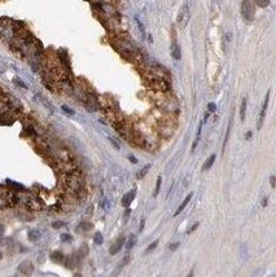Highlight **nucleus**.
I'll return each mask as SVG.
<instances>
[{
    "label": "nucleus",
    "instance_id": "nucleus-1",
    "mask_svg": "<svg viewBox=\"0 0 276 277\" xmlns=\"http://www.w3.org/2000/svg\"><path fill=\"white\" fill-rule=\"evenodd\" d=\"M189 20H191V9H189L188 4H184V5L180 8V11H179L176 22L180 27H186V26L188 25Z\"/></svg>",
    "mask_w": 276,
    "mask_h": 277
},
{
    "label": "nucleus",
    "instance_id": "nucleus-2",
    "mask_svg": "<svg viewBox=\"0 0 276 277\" xmlns=\"http://www.w3.org/2000/svg\"><path fill=\"white\" fill-rule=\"evenodd\" d=\"M241 12L244 18L248 21H253L254 13H255V8H254V3L251 0H244L241 4Z\"/></svg>",
    "mask_w": 276,
    "mask_h": 277
},
{
    "label": "nucleus",
    "instance_id": "nucleus-3",
    "mask_svg": "<svg viewBox=\"0 0 276 277\" xmlns=\"http://www.w3.org/2000/svg\"><path fill=\"white\" fill-rule=\"evenodd\" d=\"M270 91L266 93V98H265V102H263V106L261 109V113H259V119H258V130L262 128V124H263V120H265L266 117V112H267V106H268V100H270Z\"/></svg>",
    "mask_w": 276,
    "mask_h": 277
},
{
    "label": "nucleus",
    "instance_id": "nucleus-4",
    "mask_svg": "<svg viewBox=\"0 0 276 277\" xmlns=\"http://www.w3.org/2000/svg\"><path fill=\"white\" fill-rule=\"evenodd\" d=\"M123 244H124V237H123V236H121V237L117 238L116 242H114V244L110 246V249H109L110 255H116L118 251H121V249H122V246H123Z\"/></svg>",
    "mask_w": 276,
    "mask_h": 277
},
{
    "label": "nucleus",
    "instance_id": "nucleus-5",
    "mask_svg": "<svg viewBox=\"0 0 276 277\" xmlns=\"http://www.w3.org/2000/svg\"><path fill=\"white\" fill-rule=\"evenodd\" d=\"M18 271H20L22 274H25V276H30V274L33 273V271H34V266L31 264V262L26 260V262H23V263H21V266L18 267Z\"/></svg>",
    "mask_w": 276,
    "mask_h": 277
},
{
    "label": "nucleus",
    "instance_id": "nucleus-6",
    "mask_svg": "<svg viewBox=\"0 0 276 277\" xmlns=\"http://www.w3.org/2000/svg\"><path fill=\"white\" fill-rule=\"evenodd\" d=\"M135 190H131V192H128V193H126L124 194V197L122 198V205H123L124 207H128L130 206V203L132 202V199H134V197H135Z\"/></svg>",
    "mask_w": 276,
    "mask_h": 277
},
{
    "label": "nucleus",
    "instance_id": "nucleus-7",
    "mask_svg": "<svg viewBox=\"0 0 276 277\" xmlns=\"http://www.w3.org/2000/svg\"><path fill=\"white\" fill-rule=\"evenodd\" d=\"M171 56H172V58H175V60L182 58V49L176 43H174V44L171 45Z\"/></svg>",
    "mask_w": 276,
    "mask_h": 277
},
{
    "label": "nucleus",
    "instance_id": "nucleus-8",
    "mask_svg": "<svg viewBox=\"0 0 276 277\" xmlns=\"http://www.w3.org/2000/svg\"><path fill=\"white\" fill-rule=\"evenodd\" d=\"M192 196H193V193H189V194H188V196H187V197H186V198H184V201H183V203H182V205H180V206L178 207V210H176V211H175V214H174V215H175V216H178V215H179V214H182V211H183V210H184V209H186V206H187V205H188V202H189V201H191V198H192Z\"/></svg>",
    "mask_w": 276,
    "mask_h": 277
},
{
    "label": "nucleus",
    "instance_id": "nucleus-9",
    "mask_svg": "<svg viewBox=\"0 0 276 277\" xmlns=\"http://www.w3.org/2000/svg\"><path fill=\"white\" fill-rule=\"evenodd\" d=\"M215 158H217V155L215 154H211L210 157L207 158V159L205 161V163H204V166H202V171H207V170H210L211 168V166L214 165V162H215Z\"/></svg>",
    "mask_w": 276,
    "mask_h": 277
},
{
    "label": "nucleus",
    "instance_id": "nucleus-10",
    "mask_svg": "<svg viewBox=\"0 0 276 277\" xmlns=\"http://www.w3.org/2000/svg\"><path fill=\"white\" fill-rule=\"evenodd\" d=\"M51 259H52V262H55V263H62L65 256L61 251H53L51 254Z\"/></svg>",
    "mask_w": 276,
    "mask_h": 277
},
{
    "label": "nucleus",
    "instance_id": "nucleus-11",
    "mask_svg": "<svg viewBox=\"0 0 276 277\" xmlns=\"http://www.w3.org/2000/svg\"><path fill=\"white\" fill-rule=\"evenodd\" d=\"M128 262H130V256H128V255H126V256H124L123 259H122V262H121V263L118 264V267H117V269H116V271H114V273H113V277H116L117 274L119 273V271H122V268H123L124 266H127V264H128Z\"/></svg>",
    "mask_w": 276,
    "mask_h": 277
},
{
    "label": "nucleus",
    "instance_id": "nucleus-12",
    "mask_svg": "<svg viewBox=\"0 0 276 277\" xmlns=\"http://www.w3.org/2000/svg\"><path fill=\"white\" fill-rule=\"evenodd\" d=\"M29 240L31 241V242H37L38 240H40V232L37 229H31L30 232H29Z\"/></svg>",
    "mask_w": 276,
    "mask_h": 277
},
{
    "label": "nucleus",
    "instance_id": "nucleus-13",
    "mask_svg": "<svg viewBox=\"0 0 276 277\" xmlns=\"http://www.w3.org/2000/svg\"><path fill=\"white\" fill-rule=\"evenodd\" d=\"M202 123H204V122H201V123H200V126H198L197 135H196V139H194V143H193V145H192V149H191L192 151H193L194 149H196V146H197L198 141H200V139H201V130H202Z\"/></svg>",
    "mask_w": 276,
    "mask_h": 277
},
{
    "label": "nucleus",
    "instance_id": "nucleus-14",
    "mask_svg": "<svg viewBox=\"0 0 276 277\" xmlns=\"http://www.w3.org/2000/svg\"><path fill=\"white\" fill-rule=\"evenodd\" d=\"M245 112H246V98H244L241 102V108H240V119L242 122L245 120Z\"/></svg>",
    "mask_w": 276,
    "mask_h": 277
},
{
    "label": "nucleus",
    "instance_id": "nucleus-15",
    "mask_svg": "<svg viewBox=\"0 0 276 277\" xmlns=\"http://www.w3.org/2000/svg\"><path fill=\"white\" fill-rule=\"evenodd\" d=\"M136 241H138V237H136V234H131L128 238V242H127V249H132L134 246L136 245Z\"/></svg>",
    "mask_w": 276,
    "mask_h": 277
},
{
    "label": "nucleus",
    "instance_id": "nucleus-16",
    "mask_svg": "<svg viewBox=\"0 0 276 277\" xmlns=\"http://www.w3.org/2000/svg\"><path fill=\"white\" fill-rule=\"evenodd\" d=\"M231 127H232V120H229L228 127H227V132H225L224 143H223V153H224V149H225V145H227V141H228V139H229V134H231Z\"/></svg>",
    "mask_w": 276,
    "mask_h": 277
},
{
    "label": "nucleus",
    "instance_id": "nucleus-17",
    "mask_svg": "<svg viewBox=\"0 0 276 277\" xmlns=\"http://www.w3.org/2000/svg\"><path fill=\"white\" fill-rule=\"evenodd\" d=\"M149 168H150V165H145V166H144V167L141 168L140 171H139V174H138V177H139V179H141V177L145 176V175H147V172L149 171Z\"/></svg>",
    "mask_w": 276,
    "mask_h": 277
},
{
    "label": "nucleus",
    "instance_id": "nucleus-18",
    "mask_svg": "<svg viewBox=\"0 0 276 277\" xmlns=\"http://www.w3.org/2000/svg\"><path fill=\"white\" fill-rule=\"evenodd\" d=\"M254 3L261 8H266V7L270 5V0H254Z\"/></svg>",
    "mask_w": 276,
    "mask_h": 277
},
{
    "label": "nucleus",
    "instance_id": "nucleus-19",
    "mask_svg": "<svg viewBox=\"0 0 276 277\" xmlns=\"http://www.w3.org/2000/svg\"><path fill=\"white\" fill-rule=\"evenodd\" d=\"M93 241H95V244L97 245H101L102 244V241H104V238H102V234L100 232H97L95 234V237H93Z\"/></svg>",
    "mask_w": 276,
    "mask_h": 277
},
{
    "label": "nucleus",
    "instance_id": "nucleus-20",
    "mask_svg": "<svg viewBox=\"0 0 276 277\" xmlns=\"http://www.w3.org/2000/svg\"><path fill=\"white\" fill-rule=\"evenodd\" d=\"M158 242H160V241H158V240H156V241H154V242H153V244H150V245H149V246H148V249H147V250H145V254H148V252H150V251H153V250H154V249H156V247H157V245H158Z\"/></svg>",
    "mask_w": 276,
    "mask_h": 277
},
{
    "label": "nucleus",
    "instance_id": "nucleus-21",
    "mask_svg": "<svg viewBox=\"0 0 276 277\" xmlns=\"http://www.w3.org/2000/svg\"><path fill=\"white\" fill-rule=\"evenodd\" d=\"M78 229L91 231V229H92V224H91V223H82V224H80V227H79Z\"/></svg>",
    "mask_w": 276,
    "mask_h": 277
},
{
    "label": "nucleus",
    "instance_id": "nucleus-22",
    "mask_svg": "<svg viewBox=\"0 0 276 277\" xmlns=\"http://www.w3.org/2000/svg\"><path fill=\"white\" fill-rule=\"evenodd\" d=\"M161 181H162V177H161V176H158V177H157V184H156V189H154V196H157V194L160 193Z\"/></svg>",
    "mask_w": 276,
    "mask_h": 277
},
{
    "label": "nucleus",
    "instance_id": "nucleus-23",
    "mask_svg": "<svg viewBox=\"0 0 276 277\" xmlns=\"http://www.w3.org/2000/svg\"><path fill=\"white\" fill-rule=\"evenodd\" d=\"M52 227L55 228V229H57V228H61V227H65V223L64 221H55L53 224H52Z\"/></svg>",
    "mask_w": 276,
    "mask_h": 277
},
{
    "label": "nucleus",
    "instance_id": "nucleus-24",
    "mask_svg": "<svg viewBox=\"0 0 276 277\" xmlns=\"http://www.w3.org/2000/svg\"><path fill=\"white\" fill-rule=\"evenodd\" d=\"M207 110H209V113H214L215 110H217V106H215V104L214 102H210L207 105Z\"/></svg>",
    "mask_w": 276,
    "mask_h": 277
},
{
    "label": "nucleus",
    "instance_id": "nucleus-25",
    "mask_svg": "<svg viewBox=\"0 0 276 277\" xmlns=\"http://www.w3.org/2000/svg\"><path fill=\"white\" fill-rule=\"evenodd\" d=\"M61 241H64V242H66V241H71V236L64 233V234H61Z\"/></svg>",
    "mask_w": 276,
    "mask_h": 277
},
{
    "label": "nucleus",
    "instance_id": "nucleus-26",
    "mask_svg": "<svg viewBox=\"0 0 276 277\" xmlns=\"http://www.w3.org/2000/svg\"><path fill=\"white\" fill-rule=\"evenodd\" d=\"M198 224H200V223H196V224H194V225H193V227H191V228H189V231H188V234H191L192 232H194V231L197 229V228H198Z\"/></svg>",
    "mask_w": 276,
    "mask_h": 277
},
{
    "label": "nucleus",
    "instance_id": "nucleus-27",
    "mask_svg": "<svg viewBox=\"0 0 276 277\" xmlns=\"http://www.w3.org/2000/svg\"><path fill=\"white\" fill-rule=\"evenodd\" d=\"M62 109H64L66 113H69V114H70V115H73V114H74V112H73V110H71V109H69V108H68V106H65V105H64V106H62Z\"/></svg>",
    "mask_w": 276,
    "mask_h": 277
},
{
    "label": "nucleus",
    "instance_id": "nucleus-28",
    "mask_svg": "<svg viewBox=\"0 0 276 277\" xmlns=\"http://www.w3.org/2000/svg\"><path fill=\"white\" fill-rule=\"evenodd\" d=\"M178 247H179V244H172V245H170V250H171V251H175Z\"/></svg>",
    "mask_w": 276,
    "mask_h": 277
},
{
    "label": "nucleus",
    "instance_id": "nucleus-29",
    "mask_svg": "<svg viewBox=\"0 0 276 277\" xmlns=\"http://www.w3.org/2000/svg\"><path fill=\"white\" fill-rule=\"evenodd\" d=\"M144 224H145V220H144V219H141V221H140V227H139V231H140V232L144 229Z\"/></svg>",
    "mask_w": 276,
    "mask_h": 277
},
{
    "label": "nucleus",
    "instance_id": "nucleus-30",
    "mask_svg": "<svg viewBox=\"0 0 276 277\" xmlns=\"http://www.w3.org/2000/svg\"><path fill=\"white\" fill-rule=\"evenodd\" d=\"M4 232H5V227H4L3 224H0V236H3Z\"/></svg>",
    "mask_w": 276,
    "mask_h": 277
},
{
    "label": "nucleus",
    "instance_id": "nucleus-31",
    "mask_svg": "<svg viewBox=\"0 0 276 277\" xmlns=\"http://www.w3.org/2000/svg\"><path fill=\"white\" fill-rule=\"evenodd\" d=\"M128 159L131 161L132 163H138V159H136V158L134 157V155H128Z\"/></svg>",
    "mask_w": 276,
    "mask_h": 277
},
{
    "label": "nucleus",
    "instance_id": "nucleus-32",
    "mask_svg": "<svg viewBox=\"0 0 276 277\" xmlns=\"http://www.w3.org/2000/svg\"><path fill=\"white\" fill-rule=\"evenodd\" d=\"M270 183H271V187H275V176H271L270 177Z\"/></svg>",
    "mask_w": 276,
    "mask_h": 277
},
{
    "label": "nucleus",
    "instance_id": "nucleus-33",
    "mask_svg": "<svg viewBox=\"0 0 276 277\" xmlns=\"http://www.w3.org/2000/svg\"><path fill=\"white\" fill-rule=\"evenodd\" d=\"M130 213H131V210H130V209H127V210H126V213H124V220H127V218H128Z\"/></svg>",
    "mask_w": 276,
    "mask_h": 277
},
{
    "label": "nucleus",
    "instance_id": "nucleus-34",
    "mask_svg": "<svg viewBox=\"0 0 276 277\" xmlns=\"http://www.w3.org/2000/svg\"><path fill=\"white\" fill-rule=\"evenodd\" d=\"M266 205H267V198H265L262 202V206H266Z\"/></svg>",
    "mask_w": 276,
    "mask_h": 277
},
{
    "label": "nucleus",
    "instance_id": "nucleus-35",
    "mask_svg": "<svg viewBox=\"0 0 276 277\" xmlns=\"http://www.w3.org/2000/svg\"><path fill=\"white\" fill-rule=\"evenodd\" d=\"M187 277H193V269H192V271L189 272V274H188V276H187Z\"/></svg>",
    "mask_w": 276,
    "mask_h": 277
},
{
    "label": "nucleus",
    "instance_id": "nucleus-36",
    "mask_svg": "<svg viewBox=\"0 0 276 277\" xmlns=\"http://www.w3.org/2000/svg\"><path fill=\"white\" fill-rule=\"evenodd\" d=\"M251 137V132H248V135H246V139H250Z\"/></svg>",
    "mask_w": 276,
    "mask_h": 277
},
{
    "label": "nucleus",
    "instance_id": "nucleus-37",
    "mask_svg": "<svg viewBox=\"0 0 276 277\" xmlns=\"http://www.w3.org/2000/svg\"><path fill=\"white\" fill-rule=\"evenodd\" d=\"M16 277H18V276H16Z\"/></svg>",
    "mask_w": 276,
    "mask_h": 277
}]
</instances>
